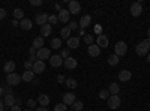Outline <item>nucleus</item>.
<instances>
[{"label":"nucleus","mask_w":150,"mask_h":111,"mask_svg":"<svg viewBox=\"0 0 150 111\" xmlns=\"http://www.w3.org/2000/svg\"><path fill=\"white\" fill-rule=\"evenodd\" d=\"M107 104L111 110H117L122 104V99H120V96L119 95H111L108 99H107Z\"/></svg>","instance_id":"nucleus-1"},{"label":"nucleus","mask_w":150,"mask_h":111,"mask_svg":"<svg viewBox=\"0 0 150 111\" xmlns=\"http://www.w3.org/2000/svg\"><path fill=\"white\" fill-rule=\"evenodd\" d=\"M6 83H8V86H11V87H15V86H18V84L21 83V77L18 75V74H15V72L8 74Z\"/></svg>","instance_id":"nucleus-2"},{"label":"nucleus","mask_w":150,"mask_h":111,"mask_svg":"<svg viewBox=\"0 0 150 111\" xmlns=\"http://www.w3.org/2000/svg\"><path fill=\"white\" fill-rule=\"evenodd\" d=\"M114 54L116 56H125V54H126L128 53V44L126 42H123V41H119L117 44H116V47H114Z\"/></svg>","instance_id":"nucleus-3"},{"label":"nucleus","mask_w":150,"mask_h":111,"mask_svg":"<svg viewBox=\"0 0 150 111\" xmlns=\"http://www.w3.org/2000/svg\"><path fill=\"white\" fill-rule=\"evenodd\" d=\"M129 12H131L134 17H140V15L143 14V3H141V2H135V3H132Z\"/></svg>","instance_id":"nucleus-4"},{"label":"nucleus","mask_w":150,"mask_h":111,"mask_svg":"<svg viewBox=\"0 0 150 111\" xmlns=\"http://www.w3.org/2000/svg\"><path fill=\"white\" fill-rule=\"evenodd\" d=\"M36 56L39 60H50V57H51V51H50V48H41V50L36 51Z\"/></svg>","instance_id":"nucleus-5"},{"label":"nucleus","mask_w":150,"mask_h":111,"mask_svg":"<svg viewBox=\"0 0 150 111\" xmlns=\"http://www.w3.org/2000/svg\"><path fill=\"white\" fill-rule=\"evenodd\" d=\"M68 11H69V14L77 15V14H80V12H81V5L77 2V0H72V2H69V8H68Z\"/></svg>","instance_id":"nucleus-6"},{"label":"nucleus","mask_w":150,"mask_h":111,"mask_svg":"<svg viewBox=\"0 0 150 111\" xmlns=\"http://www.w3.org/2000/svg\"><path fill=\"white\" fill-rule=\"evenodd\" d=\"M110 44V41H108V36L107 35H99V36H96V45L99 47V48H105L107 45Z\"/></svg>","instance_id":"nucleus-7"},{"label":"nucleus","mask_w":150,"mask_h":111,"mask_svg":"<svg viewBox=\"0 0 150 111\" xmlns=\"http://www.w3.org/2000/svg\"><path fill=\"white\" fill-rule=\"evenodd\" d=\"M87 53H89L90 57H98V56H101V48H99L96 44L89 45V47H87Z\"/></svg>","instance_id":"nucleus-8"},{"label":"nucleus","mask_w":150,"mask_h":111,"mask_svg":"<svg viewBox=\"0 0 150 111\" xmlns=\"http://www.w3.org/2000/svg\"><path fill=\"white\" fill-rule=\"evenodd\" d=\"M50 65H51L53 68H60L62 65H63V59H62L59 54L51 56V57H50Z\"/></svg>","instance_id":"nucleus-9"},{"label":"nucleus","mask_w":150,"mask_h":111,"mask_svg":"<svg viewBox=\"0 0 150 111\" xmlns=\"http://www.w3.org/2000/svg\"><path fill=\"white\" fill-rule=\"evenodd\" d=\"M63 65H65L66 69H75V68H77V65H78V62L75 60L74 57H68V59L63 60Z\"/></svg>","instance_id":"nucleus-10"},{"label":"nucleus","mask_w":150,"mask_h":111,"mask_svg":"<svg viewBox=\"0 0 150 111\" xmlns=\"http://www.w3.org/2000/svg\"><path fill=\"white\" fill-rule=\"evenodd\" d=\"M35 21H36V24H39V26L42 27L44 24H47V23H48V15L45 14V12H42V14H36Z\"/></svg>","instance_id":"nucleus-11"},{"label":"nucleus","mask_w":150,"mask_h":111,"mask_svg":"<svg viewBox=\"0 0 150 111\" xmlns=\"http://www.w3.org/2000/svg\"><path fill=\"white\" fill-rule=\"evenodd\" d=\"M35 74H42L45 71V63L42 60H38L36 63H33V69H32Z\"/></svg>","instance_id":"nucleus-12"},{"label":"nucleus","mask_w":150,"mask_h":111,"mask_svg":"<svg viewBox=\"0 0 150 111\" xmlns=\"http://www.w3.org/2000/svg\"><path fill=\"white\" fill-rule=\"evenodd\" d=\"M69 17H71V14H69L68 9H62V11L59 12V15H57L59 21H62V23H68V21H69Z\"/></svg>","instance_id":"nucleus-13"},{"label":"nucleus","mask_w":150,"mask_h":111,"mask_svg":"<svg viewBox=\"0 0 150 111\" xmlns=\"http://www.w3.org/2000/svg\"><path fill=\"white\" fill-rule=\"evenodd\" d=\"M78 45H80V38L78 36H71V38L68 39V47L71 48V50L78 48Z\"/></svg>","instance_id":"nucleus-14"},{"label":"nucleus","mask_w":150,"mask_h":111,"mask_svg":"<svg viewBox=\"0 0 150 111\" xmlns=\"http://www.w3.org/2000/svg\"><path fill=\"white\" fill-rule=\"evenodd\" d=\"M15 99L17 98L14 96V95H6L5 96V99H3V104H5V107H8V108H12L15 105Z\"/></svg>","instance_id":"nucleus-15"},{"label":"nucleus","mask_w":150,"mask_h":111,"mask_svg":"<svg viewBox=\"0 0 150 111\" xmlns=\"http://www.w3.org/2000/svg\"><path fill=\"white\" fill-rule=\"evenodd\" d=\"M135 53L138 54V56H146V54L149 53V48H147V47H146L143 42H140L138 45L135 47Z\"/></svg>","instance_id":"nucleus-16"},{"label":"nucleus","mask_w":150,"mask_h":111,"mask_svg":"<svg viewBox=\"0 0 150 111\" xmlns=\"http://www.w3.org/2000/svg\"><path fill=\"white\" fill-rule=\"evenodd\" d=\"M21 80L26 81V83L33 81V80H35V72H33V71H24L23 75H21Z\"/></svg>","instance_id":"nucleus-17"},{"label":"nucleus","mask_w":150,"mask_h":111,"mask_svg":"<svg viewBox=\"0 0 150 111\" xmlns=\"http://www.w3.org/2000/svg\"><path fill=\"white\" fill-rule=\"evenodd\" d=\"M74 102H75V95H74V93L69 92V93H65V95H63V104H65L66 107H68V105H72Z\"/></svg>","instance_id":"nucleus-18"},{"label":"nucleus","mask_w":150,"mask_h":111,"mask_svg":"<svg viewBox=\"0 0 150 111\" xmlns=\"http://www.w3.org/2000/svg\"><path fill=\"white\" fill-rule=\"evenodd\" d=\"M131 78H132V74L128 69H123V71L119 72V80L120 81H129Z\"/></svg>","instance_id":"nucleus-19"},{"label":"nucleus","mask_w":150,"mask_h":111,"mask_svg":"<svg viewBox=\"0 0 150 111\" xmlns=\"http://www.w3.org/2000/svg\"><path fill=\"white\" fill-rule=\"evenodd\" d=\"M35 50H41V48H44V38L42 36H36V38L33 39V45H32Z\"/></svg>","instance_id":"nucleus-20"},{"label":"nucleus","mask_w":150,"mask_h":111,"mask_svg":"<svg viewBox=\"0 0 150 111\" xmlns=\"http://www.w3.org/2000/svg\"><path fill=\"white\" fill-rule=\"evenodd\" d=\"M90 21H92V17L90 15H83L81 20H80V23H78L80 24V29H86L90 24Z\"/></svg>","instance_id":"nucleus-21"},{"label":"nucleus","mask_w":150,"mask_h":111,"mask_svg":"<svg viewBox=\"0 0 150 111\" xmlns=\"http://www.w3.org/2000/svg\"><path fill=\"white\" fill-rule=\"evenodd\" d=\"M20 27H21L23 30H30V29L33 27V23H32L29 18H24V20L20 21Z\"/></svg>","instance_id":"nucleus-22"},{"label":"nucleus","mask_w":150,"mask_h":111,"mask_svg":"<svg viewBox=\"0 0 150 111\" xmlns=\"http://www.w3.org/2000/svg\"><path fill=\"white\" fill-rule=\"evenodd\" d=\"M3 71H5V72H8V74L15 72V62H12V60L6 62V63H5V66H3Z\"/></svg>","instance_id":"nucleus-23"},{"label":"nucleus","mask_w":150,"mask_h":111,"mask_svg":"<svg viewBox=\"0 0 150 111\" xmlns=\"http://www.w3.org/2000/svg\"><path fill=\"white\" fill-rule=\"evenodd\" d=\"M51 30H53V27L50 26L48 23L44 24V26L41 27V36H42V38H44V36H50V35H51Z\"/></svg>","instance_id":"nucleus-24"},{"label":"nucleus","mask_w":150,"mask_h":111,"mask_svg":"<svg viewBox=\"0 0 150 111\" xmlns=\"http://www.w3.org/2000/svg\"><path fill=\"white\" fill-rule=\"evenodd\" d=\"M38 102H39L41 107H47L50 104V96L48 95H39V98H38Z\"/></svg>","instance_id":"nucleus-25"},{"label":"nucleus","mask_w":150,"mask_h":111,"mask_svg":"<svg viewBox=\"0 0 150 111\" xmlns=\"http://www.w3.org/2000/svg\"><path fill=\"white\" fill-rule=\"evenodd\" d=\"M108 92H110V95H119V92H120V84H117V83H111Z\"/></svg>","instance_id":"nucleus-26"},{"label":"nucleus","mask_w":150,"mask_h":111,"mask_svg":"<svg viewBox=\"0 0 150 111\" xmlns=\"http://www.w3.org/2000/svg\"><path fill=\"white\" fill-rule=\"evenodd\" d=\"M50 47L54 48V50H59V48L62 47V38H53L51 42H50Z\"/></svg>","instance_id":"nucleus-27"},{"label":"nucleus","mask_w":150,"mask_h":111,"mask_svg":"<svg viewBox=\"0 0 150 111\" xmlns=\"http://www.w3.org/2000/svg\"><path fill=\"white\" fill-rule=\"evenodd\" d=\"M107 62H108V65H110V66H117V63H119V56L111 54V56H108Z\"/></svg>","instance_id":"nucleus-28"},{"label":"nucleus","mask_w":150,"mask_h":111,"mask_svg":"<svg viewBox=\"0 0 150 111\" xmlns=\"http://www.w3.org/2000/svg\"><path fill=\"white\" fill-rule=\"evenodd\" d=\"M60 36H62L63 39H69V38H71V30H69V27H68V26H66V27H63V29L60 30Z\"/></svg>","instance_id":"nucleus-29"},{"label":"nucleus","mask_w":150,"mask_h":111,"mask_svg":"<svg viewBox=\"0 0 150 111\" xmlns=\"http://www.w3.org/2000/svg\"><path fill=\"white\" fill-rule=\"evenodd\" d=\"M14 17H15V20H24V11L20 8L14 9Z\"/></svg>","instance_id":"nucleus-30"},{"label":"nucleus","mask_w":150,"mask_h":111,"mask_svg":"<svg viewBox=\"0 0 150 111\" xmlns=\"http://www.w3.org/2000/svg\"><path fill=\"white\" fill-rule=\"evenodd\" d=\"M71 107H72V111H81V110L84 108V104H83L81 101H75Z\"/></svg>","instance_id":"nucleus-31"},{"label":"nucleus","mask_w":150,"mask_h":111,"mask_svg":"<svg viewBox=\"0 0 150 111\" xmlns=\"http://www.w3.org/2000/svg\"><path fill=\"white\" fill-rule=\"evenodd\" d=\"M84 42L87 44V45H93L95 44V38H93V36L92 35H84Z\"/></svg>","instance_id":"nucleus-32"},{"label":"nucleus","mask_w":150,"mask_h":111,"mask_svg":"<svg viewBox=\"0 0 150 111\" xmlns=\"http://www.w3.org/2000/svg\"><path fill=\"white\" fill-rule=\"evenodd\" d=\"M65 83H66V86L69 89H75V87H77V81H75L74 78H68Z\"/></svg>","instance_id":"nucleus-33"},{"label":"nucleus","mask_w":150,"mask_h":111,"mask_svg":"<svg viewBox=\"0 0 150 111\" xmlns=\"http://www.w3.org/2000/svg\"><path fill=\"white\" fill-rule=\"evenodd\" d=\"M57 21H59L57 15H48V24H50V26H53V24H57Z\"/></svg>","instance_id":"nucleus-34"},{"label":"nucleus","mask_w":150,"mask_h":111,"mask_svg":"<svg viewBox=\"0 0 150 111\" xmlns=\"http://www.w3.org/2000/svg\"><path fill=\"white\" fill-rule=\"evenodd\" d=\"M111 95H110V92L108 90H101L99 92V98H101V99H108Z\"/></svg>","instance_id":"nucleus-35"},{"label":"nucleus","mask_w":150,"mask_h":111,"mask_svg":"<svg viewBox=\"0 0 150 111\" xmlns=\"http://www.w3.org/2000/svg\"><path fill=\"white\" fill-rule=\"evenodd\" d=\"M68 108H66V105L62 102V104H57L56 107H54V111H66Z\"/></svg>","instance_id":"nucleus-36"},{"label":"nucleus","mask_w":150,"mask_h":111,"mask_svg":"<svg viewBox=\"0 0 150 111\" xmlns=\"http://www.w3.org/2000/svg\"><path fill=\"white\" fill-rule=\"evenodd\" d=\"M68 27H69V30H77V29L80 27V24H78V23H75V21H71Z\"/></svg>","instance_id":"nucleus-37"},{"label":"nucleus","mask_w":150,"mask_h":111,"mask_svg":"<svg viewBox=\"0 0 150 111\" xmlns=\"http://www.w3.org/2000/svg\"><path fill=\"white\" fill-rule=\"evenodd\" d=\"M59 56H60L62 59H63V60H65V59H68V57H69V50H62Z\"/></svg>","instance_id":"nucleus-38"},{"label":"nucleus","mask_w":150,"mask_h":111,"mask_svg":"<svg viewBox=\"0 0 150 111\" xmlns=\"http://www.w3.org/2000/svg\"><path fill=\"white\" fill-rule=\"evenodd\" d=\"M24 69H26V71H32V69H33V63H30L29 60L24 62Z\"/></svg>","instance_id":"nucleus-39"},{"label":"nucleus","mask_w":150,"mask_h":111,"mask_svg":"<svg viewBox=\"0 0 150 111\" xmlns=\"http://www.w3.org/2000/svg\"><path fill=\"white\" fill-rule=\"evenodd\" d=\"M3 93L12 95V87H11V86H3Z\"/></svg>","instance_id":"nucleus-40"},{"label":"nucleus","mask_w":150,"mask_h":111,"mask_svg":"<svg viewBox=\"0 0 150 111\" xmlns=\"http://www.w3.org/2000/svg\"><path fill=\"white\" fill-rule=\"evenodd\" d=\"M36 104H38V102H36L35 99H29V101H27V105H29L30 108H36Z\"/></svg>","instance_id":"nucleus-41"},{"label":"nucleus","mask_w":150,"mask_h":111,"mask_svg":"<svg viewBox=\"0 0 150 111\" xmlns=\"http://www.w3.org/2000/svg\"><path fill=\"white\" fill-rule=\"evenodd\" d=\"M30 3H32L33 6H41L44 2H42V0H30Z\"/></svg>","instance_id":"nucleus-42"},{"label":"nucleus","mask_w":150,"mask_h":111,"mask_svg":"<svg viewBox=\"0 0 150 111\" xmlns=\"http://www.w3.org/2000/svg\"><path fill=\"white\" fill-rule=\"evenodd\" d=\"M38 60H39V59H38L36 54H35V56H29V62H30V63H36Z\"/></svg>","instance_id":"nucleus-43"},{"label":"nucleus","mask_w":150,"mask_h":111,"mask_svg":"<svg viewBox=\"0 0 150 111\" xmlns=\"http://www.w3.org/2000/svg\"><path fill=\"white\" fill-rule=\"evenodd\" d=\"M95 33H96L98 36L102 35V27H101V26H96V27H95Z\"/></svg>","instance_id":"nucleus-44"},{"label":"nucleus","mask_w":150,"mask_h":111,"mask_svg":"<svg viewBox=\"0 0 150 111\" xmlns=\"http://www.w3.org/2000/svg\"><path fill=\"white\" fill-rule=\"evenodd\" d=\"M5 17H6V11L3 8H0V20H3Z\"/></svg>","instance_id":"nucleus-45"},{"label":"nucleus","mask_w":150,"mask_h":111,"mask_svg":"<svg viewBox=\"0 0 150 111\" xmlns=\"http://www.w3.org/2000/svg\"><path fill=\"white\" fill-rule=\"evenodd\" d=\"M141 42H143V44L149 48V50H150V39H149V38H147V39H144V41H141Z\"/></svg>","instance_id":"nucleus-46"},{"label":"nucleus","mask_w":150,"mask_h":111,"mask_svg":"<svg viewBox=\"0 0 150 111\" xmlns=\"http://www.w3.org/2000/svg\"><path fill=\"white\" fill-rule=\"evenodd\" d=\"M11 111H23V110H21V107H20V105H14V107L11 108Z\"/></svg>","instance_id":"nucleus-47"},{"label":"nucleus","mask_w":150,"mask_h":111,"mask_svg":"<svg viewBox=\"0 0 150 111\" xmlns=\"http://www.w3.org/2000/svg\"><path fill=\"white\" fill-rule=\"evenodd\" d=\"M36 51H38V50H35L33 47H32V48H29V54H30V56H35V54H36Z\"/></svg>","instance_id":"nucleus-48"},{"label":"nucleus","mask_w":150,"mask_h":111,"mask_svg":"<svg viewBox=\"0 0 150 111\" xmlns=\"http://www.w3.org/2000/svg\"><path fill=\"white\" fill-rule=\"evenodd\" d=\"M12 26H14V27H20V21L14 18V21H12Z\"/></svg>","instance_id":"nucleus-49"},{"label":"nucleus","mask_w":150,"mask_h":111,"mask_svg":"<svg viewBox=\"0 0 150 111\" xmlns=\"http://www.w3.org/2000/svg\"><path fill=\"white\" fill-rule=\"evenodd\" d=\"M57 81H59V83H63V81H66V80H65L63 75H57Z\"/></svg>","instance_id":"nucleus-50"},{"label":"nucleus","mask_w":150,"mask_h":111,"mask_svg":"<svg viewBox=\"0 0 150 111\" xmlns=\"http://www.w3.org/2000/svg\"><path fill=\"white\" fill-rule=\"evenodd\" d=\"M36 111H48L47 107H41V108H36Z\"/></svg>","instance_id":"nucleus-51"},{"label":"nucleus","mask_w":150,"mask_h":111,"mask_svg":"<svg viewBox=\"0 0 150 111\" xmlns=\"http://www.w3.org/2000/svg\"><path fill=\"white\" fill-rule=\"evenodd\" d=\"M5 110V104H3V101H0V111H3Z\"/></svg>","instance_id":"nucleus-52"},{"label":"nucleus","mask_w":150,"mask_h":111,"mask_svg":"<svg viewBox=\"0 0 150 111\" xmlns=\"http://www.w3.org/2000/svg\"><path fill=\"white\" fill-rule=\"evenodd\" d=\"M21 102H23V101L20 99V98H17V99H15V104H17V105H21Z\"/></svg>","instance_id":"nucleus-53"},{"label":"nucleus","mask_w":150,"mask_h":111,"mask_svg":"<svg viewBox=\"0 0 150 111\" xmlns=\"http://www.w3.org/2000/svg\"><path fill=\"white\" fill-rule=\"evenodd\" d=\"M56 9L60 12V11H62V5H60V3H57V5H56Z\"/></svg>","instance_id":"nucleus-54"},{"label":"nucleus","mask_w":150,"mask_h":111,"mask_svg":"<svg viewBox=\"0 0 150 111\" xmlns=\"http://www.w3.org/2000/svg\"><path fill=\"white\" fill-rule=\"evenodd\" d=\"M78 33H80L81 36H84V29H80V30H78Z\"/></svg>","instance_id":"nucleus-55"},{"label":"nucleus","mask_w":150,"mask_h":111,"mask_svg":"<svg viewBox=\"0 0 150 111\" xmlns=\"http://www.w3.org/2000/svg\"><path fill=\"white\" fill-rule=\"evenodd\" d=\"M147 62H149V63H150V53L147 54Z\"/></svg>","instance_id":"nucleus-56"},{"label":"nucleus","mask_w":150,"mask_h":111,"mask_svg":"<svg viewBox=\"0 0 150 111\" xmlns=\"http://www.w3.org/2000/svg\"><path fill=\"white\" fill-rule=\"evenodd\" d=\"M3 95V87H0V96Z\"/></svg>","instance_id":"nucleus-57"},{"label":"nucleus","mask_w":150,"mask_h":111,"mask_svg":"<svg viewBox=\"0 0 150 111\" xmlns=\"http://www.w3.org/2000/svg\"><path fill=\"white\" fill-rule=\"evenodd\" d=\"M147 36H149V39H150V29H149V33H147Z\"/></svg>","instance_id":"nucleus-58"},{"label":"nucleus","mask_w":150,"mask_h":111,"mask_svg":"<svg viewBox=\"0 0 150 111\" xmlns=\"http://www.w3.org/2000/svg\"><path fill=\"white\" fill-rule=\"evenodd\" d=\"M23 111H32V110H29V108H26V110H23Z\"/></svg>","instance_id":"nucleus-59"}]
</instances>
